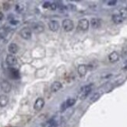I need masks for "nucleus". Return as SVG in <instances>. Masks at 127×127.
Segmentation results:
<instances>
[{
    "label": "nucleus",
    "mask_w": 127,
    "mask_h": 127,
    "mask_svg": "<svg viewBox=\"0 0 127 127\" xmlns=\"http://www.w3.org/2000/svg\"><path fill=\"white\" fill-rule=\"evenodd\" d=\"M91 90H92V86L91 85L84 86L81 87V89L78 93V96L81 100H84V99H85L88 95L90 94Z\"/></svg>",
    "instance_id": "1"
},
{
    "label": "nucleus",
    "mask_w": 127,
    "mask_h": 127,
    "mask_svg": "<svg viewBox=\"0 0 127 127\" xmlns=\"http://www.w3.org/2000/svg\"><path fill=\"white\" fill-rule=\"evenodd\" d=\"M31 29L34 33H36V34H40V33L43 32L44 30H45V26L41 22H36V23L31 24Z\"/></svg>",
    "instance_id": "2"
},
{
    "label": "nucleus",
    "mask_w": 127,
    "mask_h": 127,
    "mask_svg": "<svg viewBox=\"0 0 127 127\" xmlns=\"http://www.w3.org/2000/svg\"><path fill=\"white\" fill-rule=\"evenodd\" d=\"M62 26L63 27L64 31H71L73 29V21L70 20V19H65L63 23H62Z\"/></svg>",
    "instance_id": "3"
},
{
    "label": "nucleus",
    "mask_w": 127,
    "mask_h": 127,
    "mask_svg": "<svg viewBox=\"0 0 127 127\" xmlns=\"http://www.w3.org/2000/svg\"><path fill=\"white\" fill-rule=\"evenodd\" d=\"M20 35L24 39L29 40L32 35V31L30 27H24V28L20 31Z\"/></svg>",
    "instance_id": "4"
},
{
    "label": "nucleus",
    "mask_w": 127,
    "mask_h": 127,
    "mask_svg": "<svg viewBox=\"0 0 127 127\" xmlns=\"http://www.w3.org/2000/svg\"><path fill=\"white\" fill-rule=\"evenodd\" d=\"M76 99L75 98H69L68 100H66L64 103H63V104L61 105V111L63 112L65 109H67L72 106H73L76 104Z\"/></svg>",
    "instance_id": "5"
},
{
    "label": "nucleus",
    "mask_w": 127,
    "mask_h": 127,
    "mask_svg": "<svg viewBox=\"0 0 127 127\" xmlns=\"http://www.w3.org/2000/svg\"><path fill=\"white\" fill-rule=\"evenodd\" d=\"M44 106H45V101H44L43 98L39 97L36 100V101L34 104V108L35 111L39 112L44 108Z\"/></svg>",
    "instance_id": "6"
},
{
    "label": "nucleus",
    "mask_w": 127,
    "mask_h": 127,
    "mask_svg": "<svg viewBox=\"0 0 127 127\" xmlns=\"http://www.w3.org/2000/svg\"><path fill=\"white\" fill-rule=\"evenodd\" d=\"M90 23L87 19H81L79 20L78 23V29L81 31H87L89 28Z\"/></svg>",
    "instance_id": "7"
},
{
    "label": "nucleus",
    "mask_w": 127,
    "mask_h": 127,
    "mask_svg": "<svg viewBox=\"0 0 127 127\" xmlns=\"http://www.w3.org/2000/svg\"><path fill=\"white\" fill-rule=\"evenodd\" d=\"M1 88L3 92L5 93H8L12 90V86L9 83L8 81H2L1 82Z\"/></svg>",
    "instance_id": "8"
},
{
    "label": "nucleus",
    "mask_w": 127,
    "mask_h": 127,
    "mask_svg": "<svg viewBox=\"0 0 127 127\" xmlns=\"http://www.w3.org/2000/svg\"><path fill=\"white\" fill-rule=\"evenodd\" d=\"M48 27L52 31H57L59 28V24L57 20H50L48 22Z\"/></svg>",
    "instance_id": "9"
},
{
    "label": "nucleus",
    "mask_w": 127,
    "mask_h": 127,
    "mask_svg": "<svg viewBox=\"0 0 127 127\" xmlns=\"http://www.w3.org/2000/svg\"><path fill=\"white\" fill-rule=\"evenodd\" d=\"M5 61H6L7 64L9 66H13L16 64L17 60H16V58L14 55L13 54H8L6 56V58H5Z\"/></svg>",
    "instance_id": "10"
},
{
    "label": "nucleus",
    "mask_w": 127,
    "mask_h": 127,
    "mask_svg": "<svg viewBox=\"0 0 127 127\" xmlns=\"http://www.w3.org/2000/svg\"><path fill=\"white\" fill-rule=\"evenodd\" d=\"M9 32L10 30L8 27H1L0 28V38H2V39H6V38L9 35Z\"/></svg>",
    "instance_id": "11"
},
{
    "label": "nucleus",
    "mask_w": 127,
    "mask_h": 127,
    "mask_svg": "<svg viewBox=\"0 0 127 127\" xmlns=\"http://www.w3.org/2000/svg\"><path fill=\"white\" fill-rule=\"evenodd\" d=\"M101 23H102L101 20L99 19V18H92L91 20V27L95 29L99 28V27L101 26Z\"/></svg>",
    "instance_id": "12"
},
{
    "label": "nucleus",
    "mask_w": 127,
    "mask_h": 127,
    "mask_svg": "<svg viewBox=\"0 0 127 127\" xmlns=\"http://www.w3.org/2000/svg\"><path fill=\"white\" fill-rule=\"evenodd\" d=\"M62 87H63V85L60 82H58V81L54 82L51 86V91L52 93H56L59 90H61Z\"/></svg>",
    "instance_id": "13"
},
{
    "label": "nucleus",
    "mask_w": 127,
    "mask_h": 127,
    "mask_svg": "<svg viewBox=\"0 0 127 127\" xmlns=\"http://www.w3.org/2000/svg\"><path fill=\"white\" fill-rule=\"evenodd\" d=\"M77 71H78V74L81 77L85 76L87 71V67L85 64H80L78 66V68H77Z\"/></svg>",
    "instance_id": "14"
},
{
    "label": "nucleus",
    "mask_w": 127,
    "mask_h": 127,
    "mask_svg": "<svg viewBox=\"0 0 127 127\" xmlns=\"http://www.w3.org/2000/svg\"><path fill=\"white\" fill-rule=\"evenodd\" d=\"M108 59L110 60V62H112V63H115V62H117L119 59V54L117 53V52H112L109 54V56H108Z\"/></svg>",
    "instance_id": "15"
},
{
    "label": "nucleus",
    "mask_w": 127,
    "mask_h": 127,
    "mask_svg": "<svg viewBox=\"0 0 127 127\" xmlns=\"http://www.w3.org/2000/svg\"><path fill=\"white\" fill-rule=\"evenodd\" d=\"M9 103V97L6 95H0V107L4 108Z\"/></svg>",
    "instance_id": "16"
},
{
    "label": "nucleus",
    "mask_w": 127,
    "mask_h": 127,
    "mask_svg": "<svg viewBox=\"0 0 127 127\" xmlns=\"http://www.w3.org/2000/svg\"><path fill=\"white\" fill-rule=\"evenodd\" d=\"M8 50L10 53L12 54H15L18 52L19 50V47L18 46L16 45V43H10L9 46H8Z\"/></svg>",
    "instance_id": "17"
},
{
    "label": "nucleus",
    "mask_w": 127,
    "mask_h": 127,
    "mask_svg": "<svg viewBox=\"0 0 127 127\" xmlns=\"http://www.w3.org/2000/svg\"><path fill=\"white\" fill-rule=\"evenodd\" d=\"M112 21L114 22V23L115 24H122L123 22V17L121 16L119 14H113L112 16Z\"/></svg>",
    "instance_id": "18"
},
{
    "label": "nucleus",
    "mask_w": 127,
    "mask_h": 127,
    "mask_svg": "<svg viewBox=\"0 0 127 127\" xmlns=\"http://www.w3.org/2000/svg\"><path fill=\"white\" fill-rule=\"evenodd\" d=\"M10 74L12 75V77L13 79H19L20 78V74H19V71L14 69V68H11L10 69Z\"/></svg>",
    "instance_id": "19"
},
{
    "label": "nucleus",
    "mask_w": 127,
    "mask_h": 127,
    "mask_svg": "<svg viewBox=\"0 0 127 127\" xmlns=\"http://www.w3.org/2000/svg\"><path fill=\"white\" fill-rule=\"evenodd\" d=\"M119 15L122 16L123 20L127 19V9L126 8H122L119 10Z\"/></svg>",
    "instance_id": "20"
},
{
    "label": "nucleus",
    "mask_w": 127,
    "mask_h": 127,
    "mask_svg": "<svg viewBox=\"0 0 127 127\" xmlns=\"http://www.w3.org/2000/svg\"><path fill=\"white\" fill-rule=\"evenodd\" d=\"M100 98V94L99 93H95L91 97V99H90V101H91V102H95V101H97L98 99Z\"/></svg>",
    "instance_id": "21"
},
{
    "label": "nucleus",
    "mask_w": 127,
    "mask_h": 127,
    "mask_svg": "<svg viewBox=\"0 0 127 127\" xmlns=\"http://www.w3.org/2000/svg\"><path fill=\"white\" fill-rule=\"evenodd\" d=\"M16 11L17 13H22L24 11V6L22 4H16Z\"/></svg>",
    "instance_id": "22"
},
{
    "label": "nucleus",
    "mask_w": 127,
    "mask_h": 127,
    "mask_svg": "<svg viewBox=\"0 0 127 127\" xmlns=\"http://www.w3.org/2000/svg\"><path fill=\"white\" fill-rule=\"evenodd\" d=\"M58 5V4H57ZM58 8H59V12H61V13H63V12H65V11L66 10V6L65 5H64L63 4H60V5H58Z\"/></svg>",
    "instance_id": "23"
},
{
    "label": "nucleus",
    "mask_w": 127,
    "mask_h": 127,
    "mask_svg": "<svg viewBox=\"0 0 127 127\" xmlns=\"http://www.w3.org/2000/svg\"><path fill=\"white\" fill-rule=\"evenodd\" d=\"M57 8H58V5H57L56 2H52V3H51V5H50V9H51V10L55 11V10H56Z\"/></svg>",
    "instance_id": "24"
},
{
    "label": "nucleus",
    "mask_w": 127,
    "mask_h": 127,
    "mask_svg": "<svg viewBox=\"0 0 127 127\" xmlns=\"http://www.w3.org/2000/svg\"><path fill=\"white\" fill-rule=\"evenodd\" d=\"M116 4H117V1H115V0H110V1L108 2V5H115Z\"/></svg>",
    "instance_id": "25"
},
{
    "label": "nucleus",
    "mask_w": 127,
    "mask_h": 127,
    "mask_svg": "<svg viewBox=\"0 0 127 127\" xmlns=\"http://www.w3.org/2000/svg\"><path fill=\"white\" fill-rule=\"evenodd\" d=\"M50 5H51V3L49 2H45V3L43 4V7L45 8V9H48V8H50Z\"/></svg>",
    "instance_id": "26"
},
{
    "label": "nucleus",
    "mask_w": 127,
    "mask_h": 127,
    "mask_svg": "<svg viewBox=\"0 0 127 127\" xmlns=\"http://www.w3.org/2000/svg\"><path fill=\"white\" fill-rule=\"evenodd\" d=\"M19 23H20L19 20H10V24H13V25H16V24H18Z\"/></svg>",
    "instance_id": "27"
},
{
    "label": "nucleus",
    "mask_w": 127,
    "mask_h": 127,
    "mask_svg": "<svg viewBox=\"0 0 127 127\" xmlns=\"http://www.w3.org/2000/svg\"><path fill=\"white\" fill-rule=\"evenodd\" d=\"M48 127H57V124H56V123L53 122V123H50V125L48 126Z\"/></svg>",
    "instance_id": "28"
},
{
    "label": "nucleus",
    "mask_w": 127,
    "mask_h": 127,
    "mask_svg": "<svg viewBox=\"0 0 127 127\" xmlns=\"http://www.w3.org/2000/svg\"><path fill=\"white\" fill-rule=\"evenodd\" d=\"M3 19V13L2 12H0V20H2Z\"/></svg>",
    "instance_id": "29"
},
{
    "label": "nucleus",
    "mask_w": 127,
    "mask_h": 127,
    "mask_svg": "<svg viewBox=\"0 0 127 127\" xmlns=\"http://www.w3.org/2000/svg\"><path fill=\"white\" fill-rule=\"evenodd\" d=\"M124 69H127V62H126V66H125Z\"/></svg>",
    "instance_id": "30"
},
{
    "label": "nucleus",
    "mask_w": 127,
    "mask_h": 127,
    "mask_svg": "<svg viewBox=\"0 0 127 127\" xmlns=\"http://www.w3.org/2000/svg\"><path fill=\"white\" fill-rule=\"evenodd\" d=\"M126 9H127V6H126Z\"/></svg>",
    "instance_id": "31"
}]
</instances>
